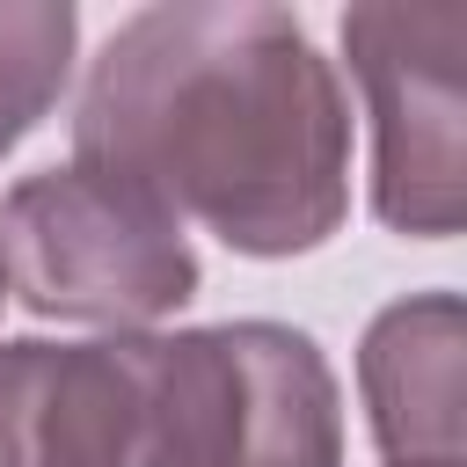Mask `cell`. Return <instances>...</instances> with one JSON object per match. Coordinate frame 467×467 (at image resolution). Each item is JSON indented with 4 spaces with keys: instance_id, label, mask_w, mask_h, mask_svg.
I'll return each instance as SVG.
<instances>
[{
    "instance_id": "6da1fadb",
    "label": "cell",
    "mask_w": 467,
    "mask_h": 467,
    "mask_svg": "<svg viewBox=\"0 0 467 467\" xmlns=\"http://www.w3.org/2000/svg\"><path fill=\"white\" fill-rule=\"evenodd\" d=\"M73 168L285 263L350 219V95L292 7L161 0L88 58Z\"/></svg>"
},
{
    "instance_id": "3957f363",
    "label": "cell",
    "mask_w": 467,
    "mask_h": 467,
    "mask_svg": "<svg viewBox=\"0 0 467 467\" xmlns=\"http://www.w3.org/2000/svg\"><path fill=\"white\" fill-rule=\"evenodd\" d=\"M7 299L36 321H80L109 336H146L182 314L204 285L190 234L139 190L95 168H36L0 197Z\"/></svg>"
},
{
    "instance_id": "8992f818",
    "label": "cell",
    "mask_w": 467,
    "mask_h": 467,
    "mask_svg": "<svg viewBox=\"0 0 467 467\" xmlns=\"http://www.w3.org/2000/svg\"><path fill=\"white\" fill-rule=\"evenodd\" d=\"M131 336L0 343V467H124Z\"/></svg>"
},
{
    "instance_id": "52a82bcc",
    "label": "cell",
    "mask_w": 467,
    "mask_h": 467,
    "mask_svg": "<svg viewBox=\"0 0 467 467\" xmlns=\"http://www.w3.org/2000/svg\"><path fill=\"white\" fill-rule=\"evenodd\" d=\"M80 58L73 0H0V161L58 109Z\"/></svg>"
},
{
    "instance_id": "5b68a950",
    "label": "cell",
    "mask_w": 467,
    "mask_h": 467,
    "mask_svg": "<svg viewBox=\"0 0 467 467\" xmlns=\"http://www.w3.org/2000/svg\"><path fill=\"white\" fill-rule=\"evenodd\" d=\"M467 306L460 292H409L358 336V394L387 467H467Z\"/></svg>"
},
{
    "instance_id": "277c9868",
    "label": "cell",
    "mask_w": 467,
    "mask_h": 467,
    "mask_svg": "<svg viewBox=\"0 0 467 467\" xmlns=\"http://www.w3.org/2000/svg\"><path fill=\"white\" fill-rule=\"evenodd\" d=\"M343 66L372 124V219L452 241L467 219V7H343Z\"/></svg>"
},
{
    "instance_id": "ba28073f",
    "label": "cell",
    "mask_w": 467,
    "mask_h": 467,
    "mask_svg": "<svg viewBox=\"0 0 467 467\" xmlns=\"http://www.w3.org/2000/svg\"><path fill=\"white\" fill-rule=\"evenodd\" d=\"M0 306H7V263H0Z\"/></svg>"
},
{
    "instance_id": "7a4b0ae2",
    "label": "cell",
    "mask_w": 467,
    "mask_h": 467,
    "mask_svg": "<svg viewBox=\"0 0 467 467\" xmlns=\"http://www.w3.org/2000/svg\"><path fill=\"white\" fill-rule=\"evenodd\" d=\"M124 467H343V387L292 321L131 336Z\"/></svg>"
}]
</instances>
